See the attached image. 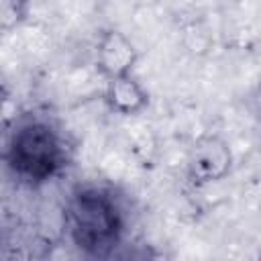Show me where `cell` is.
<instances>
[{"label":"cell","mask_w":261,"mask_h":261,"mask_svg":"<svg viewBox=\"0 0 261 261\" xmlns=\"http://www.w3.org/2000/svg\"><path fill=\"white\" fill-rule=\"evenodd\" d=\"M65 228L82 253L104 259L122 241L124 214L112 192L100 186H77L65 206Z\"/></svg>","instance_id":"6da1fadb"},{"label":"cell","mask_w":261,"mask_h":261,"mask_svg":"<svg viewBox=\"0 0 261 261\" xmlns=\"http://www.w3.org/2000/svg\"><path fill=\"white\" fill-rule=\"evenodd\" d=\"M4 161L18 181L41 186L67 165V147L49 120L24 116L8 133Z\"/></svg>","instance_id":"7a4b0ae2"},{"label":"cell","mask_w":261,"mask_h":261,"mask_svg":"<svg viewBox=\"0 0 261 261\" xmlns=\"http://www.w3.org/2000/svg\"><path fill=\"white\" fill-rule=\"evenodd\" d=\"M232 167L230 145L220 135H202L194 141L186 161V177L192 188H204L224 179Z\"/></svg>","instance_id":"3957f363"},{"label":"cell","mask_w":261,"mask_h":261,"mask_svg":"<svg viewBox=\"0 0 261 261\" xmlns=\"http://www.w3.org/2000/svg\"><path fill=\"white\" fill-rule=\"evenodd\" d=\"M139 61L135 43L118 29H104L98 35L94 49V65L104 80L133 73Z\"/></svg>","instance_id":"277c9868"},{"label":"cell","mask_w":261,"mask_h":261,"mask_svg":"<svg viewBox=\"0 0 261 261\" xmlns=\"http://www.w3.org/2000/svg\"><path fill=\"white\" fill-rule=\"evenodd\" d=\"M104 102L108 110L114 114L137 116L149 106V92L133 73H126V75L106 80Z\"/></svg>","instance_id":"5b68a950"},{"label":"cell","mask_w":261,"mask_h":261,"mask_svg":"<svg viewBox=\"0 0 261 261\" xmlns=\"http://www.w3.org/2000/svg\"><path fill=\"white\" fill-rule=\"evenodd\" d=\"M29 0H0V10H2V29L8 33L22 24L29 16Z\"/></svg>","instance_id":"8992f818"},{"label":"cell","mask_w":261,"mask_h":261,"mask_svg":"<svg viewBox=\"0 0 261 261\" xmlns=\"http://www.w3.org/2000/svg\"><path fill=\"white\" fill-rule=\"evenodd\" d=\"M257 151L261 153V128H259V133H257Z\"/></svg>","instance_id":"52a82bcc"}]
</instances>
